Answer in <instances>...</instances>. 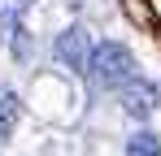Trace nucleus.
Masks as SVG:
<instances>
[{"mask_svg": "<svg viewBox=\"0 0 161 156\" xmlns=\"http://www.w3.org/2000/svg\"><path fill=\"white\" fill-rule=\"evenodd\" d=\"M87 74H92L96 87H105V91L126 87V82L135 78V56H131V48H122V44L105 39V44H96L92 56H87Z\"/></svg>", "mask_w": 161, "mask_h": 156, "instance_id": "f257e3e1", "label": "nucleus"}, {"mask_svg": "<svg viewBox=\"0 0 161 156\" xmlns=\"http://www.w3.org/2000/svg\"><path fill=\"white\" fill-rule=\"evenodd\" d=\"M87 30L83 26H70L61 39H57V61H65L70 70H87Z\"/></svg>", "mask_w": 161, "mask_h": 156, "instance_id": "f03ea898", "label": "nucleus"}, {"mask_svg": "<svg viewBox=\"0 0 161 156\" xmlns=\"http://www.w3.org/2000/svg\"><path fill=\"white\" fill-rule=\"evenodd\" d=\"M122 104H126V113H131V117H148V113H153V108H157V87H153V82H126V87H122Z\"/></svg>", "mask_w": 161, "mask_h": 156, "instance_id": "7ed1b4c3", "label": "nucleus"}, {"mask_svg": "<svg viewBox=\"0 0 161 156\" xmlns=\"http://www.w3.org/2000/svg\"><path fill=\"white\" fill-rule=\"evenodd\" d=\"M18 113H22L18 96H13V91H4V96H0V139H4L13 126H18Z\"/></svg>", "mask_w": 161, "mask_h": 156, "instance_id": "20e7f679", "label": "nucleus"}, {"mask_svg": "<svg viewBox=\"0 0 161 156\" xmlns=\"http://www.w3.org/2000/svg\"><path fill=\"white\" fill-rule=\"evenodd\" d=\"M126 156H161V139L148 134V130H139L131 143H126Z\"/></svg>", "mask_w": 161, "mask_h": 156, "instance_id": "39448f33", "label": "nucleus"}]
</instances>
